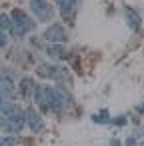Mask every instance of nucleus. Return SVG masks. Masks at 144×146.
Segmentation results:
<instances>
[{
  "label": "nucleus",
  "instance_id": "423d86ee",
  "mask_svg": "<svg viewBox=\"0 0 144 146\" xmlns=\"http://www.w3.org/2000/svg\"><path fill=\"white\" fill-rule=\"evenodd\" d=\"M58 6L64 18H72L80 6V0H58Z\"/></svg>",
  "mask_w": 144,
  "mask_h": 146
},
{
  "label": "nucleus",
  "instance_id": "20e7f679",
  "mask_svg": "<svg viewBox=\"0 0 144 146\" xmlns=\"http://www.w3.org/2000/svg\"><path fill=\"white\" fill-rule=\"evenodd\" d=\"M68 106V96L60 88H50V108L54 112H62Z\"/></svg>",
  "mask_w": 144,
  "mask_h": 146
},
{
  "label": "nucleus",
  "instance_id": "dca6fc26",
  "mask_svg": "<svg viewBox=\"0 0 144 146\" xmlns=\"http://www.w3.org/2000/svg\"><path fill=\"white\" fill-rule=\"evenodd\" d=\"M6 44H8V38H6V34L2 30H0V48H4Z\"/></svg>",
  "mask_w": 144,
  "mask_h": 146
},
{
  "label": "nucleus",
  "instance_id": "f8f14e48",
  "mask_svg": "<svg viewBox=\"0 0 144 146\" xmlns=\"http://www.w3.org/2000/svg\"><path fill=\"white\" fill-rule=\"evenodd\" d=\"M48 56L50 58H56V60L58 58H64V48L62 46H50L48 48Z\"/></svg>",
  "mask_w": 144,
  "mask_h": 146
},
{
  "label": "nucleus",
  "instance_id": "0eeeda50",
  "mask_svg": "<svg viewBox=\"0 0 144 146\" xmlns=\"http://www.w3.org/2000/svg\"><path fill=\"white\" fill-rule=\"evenodd\" d=\"M24 116H26V122H28V126H30V130H32V132H40V130H42L44 122H42V118H40L34 110L24 112Z\"/></svg>",
  "mask_w": 144,
  "mask_h": 146
},
{
  "label": "nucleus",
  "instance_id": "a211bd4d",
  "mask_svg": "<svg viewBox=\"0 0 144 146\" xmlns=\"http://www.w3.org/2000/svg\"><path fill=\"white\" fill-rule=\"evenodd\" d=\"M2 104H4V102H2V96H0V106H2Z\"/></svg>",
  "mask_w": 144,
  "mask_h": 146
},
{
  "label": "nucleus",
  "instance_id": "2eb2a0df",
  "mask_svg": "<svg viewBox=\"0 0 144 146\" xmlns=\"http://www.w3.org/2000/svg\"><path fill=\"white\" fill-rule=\"evenodd\" d=\"M4 28H10V18L6 14H0V30H4Z\"/></svg>",
  "mask_w": 144,
  "mask_h": 146
},
{
  "label": "nucleus",
  "instance_id": "ddd939ff",
  "mask_svg": "<svg viewBox=\"0 0 144 146\" xmlns=\"http://www.w3.org/2000/svg\"><path fill=\"white\" fill-rule=\"evenodd\" d=\"M18 142H16V138H12V136H4V138H0V146H16Z\"/></svg>",
  "mask_w": 144,
  "mask_h": 146
},
{
  "label": "nucleus",
  "instance_id": "4468645a",
  "mask_svg": "<svg viewBox=\"0 0 144 146\" xmlns=\"http://www.w3.org/2000/svg\"><path fill=\"white\" fill-rule=\"evenodd\" d=\"M92 118H94V122H100V124H104V122H108V112H106V110H102L100 114H94Z\"/></svg>",
  "mask_w": 144,
  "mask_h": 146
},
{
  "label": "nucleus",
  "instance_id": "9b49d317",
  "mask_svg": "<svg viewBox=\"0 0 144 146\" xmlns=\"http://www.w3.org/2000/svg\"><path fill=\"white\" fill-rule=\"evenodd\" d=\"M20 90H22V96H24V98H32L34 92H36V86H34V82H32L30 78H24Z\"/></svg>",
  "mask_w": 144,
  "mask_h": 146
},
{
  "label": "nucleus",
  "instance_id": "f03ea898",
  "mask_svg": "<svg viewBox=\"0 0 144 146\" xmlns=\"http://www.w3.org/2000/svg\"><path fill=\"white\" fill-rule=\"evenodd\" d=\"M32 20L24 14V12H20V10H14L12 12V18H10V30H12V34L14 36H24L28 30H32Z\"/></svg>",
  "mask_w": 144,
  "mask_h": 146
},
{
  "label": "nucleus",
  "instance_id": "39448f33",
  "mask_svg": "<svg viewBox=\"0 0 144 146\" xmlns=\"http://www.w3.org/2000/svg\"><path fill=\"white\" fill-rule=\"evenodd\" d=\"M44 38H46L48 42H64V40H66V32H64V28H62L60 24H52V26L44 32Z\"/></svg>",
  "mask_w": 144,
  "mask_h": 146
},
{
  "label": "nucleus",
  "instance_id": "1a4fd4ad",
  "mask_svg": "<svg viewBox=\"0 0 144 146\" xmlns=\"http://www.w3.org/2000/svg\"><path fill=\"white\" fill-rule=\"evenodd\" d=\"M34 98L40 106H50V86H38L34 92Z\"/></svg>",
  "mask_w": 144,
  "mask_h": 146
},
{
  "label": "nucleus",
  "instance_id": "9d476101",
  "mask_svg": "<svg viewBox=\"0 0 144 146\" xmlns=\"http://www.w3.org/2000/svg\"><path fill=\"white\" fill-rule=\"evenodd\" d=\"M126 20H128V26L132 30H140V14L132 8H126Z\"/></svg>",
  "mask_w": 144,
  "mask_h": 146
},
{
  "label": "nucleus",
  "instance_id": "f257e3e1",
  "mask_svg": "<svg viewBox=\"0 0 144 146\" xmlns=\"http://www.w3.org/2000/svg\"><path fill=\"white\" fill-rule=\"evenodd\" d=\"M2 112H4V116H6V128H8L10 132H20V128H22L24 122H26L24 112H20L16 106H4V104H2Z\"/></svg>",
  "mask_w": 144,
  "mask_h": 146
},
{
  "label": "nucleus",
  "instance_id": "7ed1b4c3",
  "mask_svg": "<svg viewBox=\"0 0 144 146\" xmlns=\"http://www.w3.org/2000/svg\"><path fill=\"white\" fill-rule=\"evenodd\" d=\"M30 10H32L40 20H50L52 14H54L50 2H46V0H30Z\"/></svg>",
  "mask_w": 144,
  "mask_h": 146
},
{
  "label": "nucleus",
  "instance_id": "6e6552de",
  "mask_svg": "<svg viewBox=\"0 0 144 146\" xmlns=\"http://www.w3.org/2000/svg\"><path fill=\"white\" fill-rule=\"evenodd\" d=\"M14 82H12V78H8V76H2L0 78V96H4V98H12L14 96Z\"/></svg>",
  "mask_w": 144,
  "mask_h": 146
},
{
  "label": "nucleus",
  "instance_id": "f3484780",
  "mask_svg": "<svg viewBox=\"0 0 144 146\" xmlns=\"http://www.w3.org/2000/svg\"><path fill=\"white\" fill-rule=\"evenodd\" d=\"M112 146H120V142H118V140H114V144H112Z\"/></svg>",
  "mask_w": 144,
  "mask_h": 146
}]
</instances>
